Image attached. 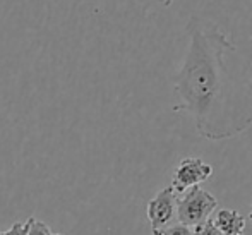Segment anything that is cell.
I'll return each instance as SVG.
<instances>
[{
    "label": "cell",
    "mask_w": 252,
    "mask_h": 235,
    "mask_svg": "<svg viewBox=\"0 0 252 235\" xmlns=\"http://www.w3.org/2000/svg\"><path fill=\"white\" fill-rule=\"evenodd\" d=\"M148 220L151 230H159L172 225L177 216V194L172 187H165L148 202Z\"/></svg>",
    "instance_id": "cell-4"
},
{
    "label": "cell",
    "mask_w": 252,
    "mask_h": 235,
    "mask_svg": "<svg viewBox=\"0 0 252 235\" xmlns=\"http://www.w3.org/2000/svg\"><path fill=\"white\" fill-rule=\"evenodd\" d=\"M28 235H62V234L52 232L47 223L40 222V220H36V218H30V230H28Z\"/></svg>",
    "instance_id": "cell-7"
},
{
    "label": "cell",
    "mask_w": 252,
    "mask_h": 235,
    "mask_svg": "<svg viewBox=\"0 0 252 235\" xmlns=\"http://www.w3.org/2000/svg\"><path fill=\"white\" fill-rule=\"evenodd\" d=\"M192 235H221V232L216 229L215 222H213L211 218H208V220H204L202 223H199V225L194 227Z\"/></svg>",
    "instance_id": "cell-6"
},
{
    "label": "cell",
    "mask_w": 252,
    "mask_h": 235,
    "mask_svg": "<svg viewBox=\"0 0 252 235\" xmlns=\"http://www.w3.org/2000/svg\"><path fill=\"white\" fill-rule=\"evenodd\" d=\"M249 218H251V220H252V211H251V216H249Z\"/></svg>",
    "instance_id": "cell-11"
},
{
    "label": "cell",
    "mask_w": 252,
    "mask_h": 235,
    "mask_svg": "<svg viewBox=\"0 0 252 235\" xmlns=\"http://www.w3.org/2000/svg\"><path fill=\"white\" fill-rule=\"evenodd\" d=\"M189 45L173 90L175 112L194 119L197 134L209 141L239 136L252 124V101L242 100V86L230 76L226 55L235 45L221 26L208 17L190 16L186 24Z\"/></svg>",
    "instance_id": "cell-1"
},
{
    "label": "cell",
    "mask_w": 252,
    "mask_h": 235,
    "mask_svg": "<svg viewBox=\"0 0 252 235\" xmlns=\"http://www.w3.org/2000/svg\"><path fill=\"white\" fill-rule=\"evenodd\" d=\"M156 2H159V3H161V5L168 7V5H172V2H173V0H156Z\"/></svg>",
    "instance_id": "cell-10"
},
{
    "label": "cell",
    "mask_w": 252,
    "mask_h": 235,
    "mask_svg": "<svg viewBox=\"0 0 252 235\" xmlns=\"http://www.w3.org/2000/svg\"><path fill=\"white\" fill-rule=\"evenodd\" d=\"M28 230H30V220H28V222L14 223L7 232H2L0 235H28Z\"/></svg>",
    "instance_id": "cell-9"
},
{
    "label": "cell",
    "mask_w": 252,
    "mask_h": 235,
    "mask_svg": "<svg viewBox=\"0 0 252 235\" xmlns=\"http://www.w3.org/2000/svg\"><path fill=\"white\" fill-rule=\"evenodd\" d=\"M213 222H215L216 229L221 232V235H244L246 218L235 209H220L213 218Z\"/></svg>",
    "instance_id": "cell-5"
},
{
    "label": "cell",
    "mask_w": 252,
    "mask_h": 235,
    "mask_svg": "<svg viewBox=\"0 0 252 235\" xmlns=\"http://www.w3.org/2000/svg\"><path fill=\"white\" fill-rule=\"evenodd\" d=\"M213 175V167L202 162L201 158H184L175 168L172 187L175 194H182L187 189L201 186Z\"/></svg>",
    "instance_id": "cell-3"
},
{
    "label": "cell",
    "mask_w": 252,
    "mask_h": 235,
    "mask_svg": "<svg viewBox=\"0 0 252 235\" xmlns=\"http://www.w3.org/2000/svg\"><path fill=\"white\" fill-rule=\"evenodd\" d=\"M153 235H192V230L186 225H168L165 229L153 230Z\"/></svg>",
    "instance_id": "cell-8"
},
{
    "label": "cell",
    "mask_w": 252,
    "mask_h": 235,
    "mask_svg": "<svg viewBox=\"0 0 252 235\" xmlns=\"http://www.w3.org/2000/svg\"><path fill=\"white\" fill-rule=\"evenodd\" d=\"M218 206L215 196L209 194L201 186L187 189L182 194H177V220L180 225L196 227L209 218Z\"/></svg>",
    "instance_id": "cell-2"
}]
</instances>
